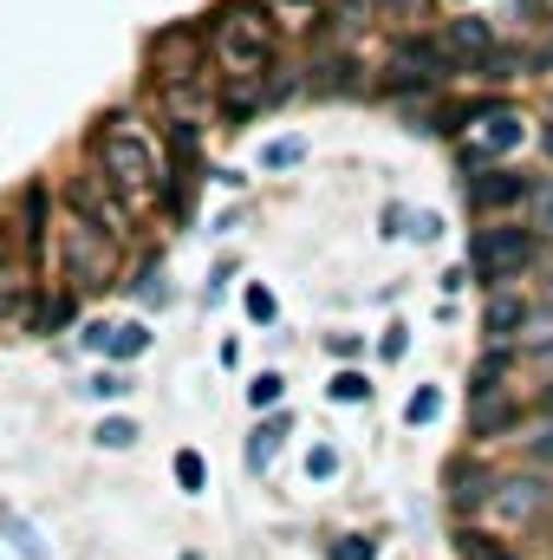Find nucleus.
Masks as SVG:
<instances>
[{
	"instance_id": "nucleus-8",
	"label": "nucleus",
	"mask_w": 553,
	"mask_h": 560,
	"mask_svg": "<svg viewBox=\"0 0 553 560\" xmlns=\"http://www.w3.org/2000/svg\"><path fill=\"white\" fill-rule=\"evenodd\" d=\"M489 509H495L502 528H534V522L553 515V482L548 476H508V482H495Z\"/></svg>"
},
{
	"instance_id": "nucleus-19",
	"label": "nucleus",
	"mask_w": 553,
	"mask_h": 560,
	"mask_svg": "<svg viewBox=\"0 0 553 560\" xmlns=\"http://www.w3.org/2000/svg\"><path fill=\"white\" fill-rule=\"evenodd\" d=\"M326 392H332V405H365V398H372V385H365V372H339V378H332Z\"/></svg>"
},
{
	"instance_id": "nucleus-26",
	"label": "nucleus",
	"mask_w": 553,
	"mask_h": 560,
	"mask_svg": "<svg viewBox=\"0 0 553 560\" xmlns=\"http://www.w3.org/2000/svg\"><path fill=\"white\" fill-rule=\"evenodd\" d=\"M306 476H313V482H332V476H339V450H326V443L306 450Z\"/></svg>"
},
{
	"instance_id": "nucleus-31",
	"label": "nucleus",
	"mask_w": 553,
	"mask_h": 560,
	"mask_svg": "<svg viewBox=\"0 0 553 560\" xmlns=\"http://www.w3.org/2000/svg\"><path fill=\"white\" fill-rule=\"evenodd\" d=\"M92 392H98V398H125V392H131V385H125V378H118V372H98V378H92Z\"/></svg>"
},
{
	"instance_id": "nucleus-17",
	"label": "nucleus",
	"mask_w": 553,
	"mask_h": 560,
	"mask_svg": "<svg viewBox=\"0 0 553 560\" xmlns=\"http://www.w3.org/2000/svg\"><path fill=\"white\" fill-rule=\"evenodd\" d=\"M105 352H111V359H143V352H150V326H138V319H131V326H111Z\"/></svg>"
},
{
	"instance_id": "nucleus-18",
	"label": "nucleus",
	"mask_w": 553,
	"mask_h": 560,
	"mask_svg": "<svg viewBox=\"0 0 553 560\" xmlns=\"http://www.w3.org/2000/svg\"><path fill=\"white\" fill-rule=\"evenodd\" d=\"M456 548H462V560H515L502 541H489V535H475V528H462V535H456Z\"/></svg>"
},
{
	"instance_id": "nucleus-11",
	"label": "nucleus",
	"mask_w": 553,
	"mask_h": 560,
	"mask_svg": "<svg viewBox=\"0 0 553 560\" xmlns=\"http://www.w3.org/2000/svg\"><path fill=\"white\" fill-rule=\"evenodd\" d=\"M26 261L33 255H7L0 261V326H13V319L33 313V268Z\"/></svg>"
},
{
	"instance_id": "nucleus-4",
	"label": "nucleus",
	"mask_w": 553,
	"mask_h": 560,
	"mask_svg": "<svg viewBox=\"0 0 553 560\" xmlns=\"http://www.w3.org/2000/svg\"><path fill=\"white\" fill-rule=\"evenodd\" d=\"M449 66H456V59L443 52V39H430V33H404V39H391L385 85H391V92H430Z\"/></svg>"
},
{
	"instance_id": "nucleus-32",
	"label": "nucleus",
	"mask_w": 553,
	"mask_h": 560,
	"mask_svg": "<svg viewBox=\"0 0 553 560\" xmlns=\"http://www.w3.org/2000/svg\"><path fill=\"white\" fill-rule=\"evenodd\" d=\"M404 235H416V242H436V235H443V222H436V215H411V229H404Z\"/></svg>"
},
{
	"instance_id": "nucleus-1",
	"label": "nucleus",
	"mask_w": 553,
	"mask_h": 560,
	"mask_svg": "<svg viewBox=\"0 0 553 560\" xmlns=\"http://www.w3.org/2000/svg\"><path fill=\"white\" fill-rule=\"evenodd\" d=\"M274 46H280V26L261 0H228V7L209 13V52L222 59L228 79H268Z\"/></svg>"
},
{
	"instance_id": "nucleus-21",
	"label": "nucleus",
	"mask_w": 553,
	"mask_h": 560,
	"mask_svg": "<svg viewBox=\"0 0 553 560\" xmlns=\"http://www.w3.org/2000/svg\"><path fill=\"white\" fill-rule=\"evenodd\" d=\"M176 482H183V489H189V495H196V489H202V482H209V463H202V456H196V450H176Z\"/></svg>"
},
{
	"instance_id": "nucleus-23",
	"label": "nucleus",
	"mask_w": 553,
	"mask_h": 560,
	"mask_svg": "<svg viewBox=\"0 0 553 560\" xmlns=\"http://www.w3.org/2000/svg\"><path fill=\"white\" fill-rule=\"evenodd\" d=\"M98 443H105V450H131V443H138V423L131 418H105L98 423Z\"/></svg>"
},
{
	"instance_id": "nucleus-22",
	"label": "nucleus",
	"mask_w": 553,
	"mask_h": 560,
	"mask_svg": "<svg viewBox=\"0 0 553 560\" xmlns=\"http://www.w3.org/2000/svg\"><path fill=\"white\" fill-rule=\"evenodd\" d=\"M372 13H378V0H339V7H332V20H339L345 33H358V26H372Z\"/></svg>"
},
{
	"instance_id": "nucleus-3",
	"label": "nucleus",
	"mask_w": 553,
	"mask_h": 560,
	"mask_svg": "<svg viewBox=\"0 0 553 560\" xmlns=\"http://www.w3.org/2000/svg\"><path fill=\"white\" fill-rule=\"evenodd\" d=\"M449 131H462V156H469V163H495V156L521 150V138H528L521 112H508V105H475V112H456V125H449Z\"/></svg>"
},
{
	"instance_id": "nucleus-6",
	"label": "nucleus",
	"mask_w": 553,
	"mask_h": 560,
	"mask_svg": "<svg viewBox=\"0 0 553 560\" xmlns=\"http://www.w3.org/2000/svg\"><path fill=\"white\" fill-rule=\"evenodd\" d=\"M66 275H72V287H105L118 275V235H105L98 222L72 215L66 222Z\"/></svg>"
},
{
	"instance_id": "nucleus-16",
	"label": "nucleus",
	"mask_w": 553,
	"mask_h": 560,
	"mask_svg": "<svg viewBox=\"0 0 553 560\" xmlns=\"http://www.w3.org/2000/svg\"><path fill=\"white\" fill-rule=\"evenodd\" d=\"M280 436H286V418H268L255 436H248V469H268V463H274Z\"/></svg>"
},
{
	"instance_id": "nucleus-2",
	"label": "nucleus",
	"mask_w": 553,
	"mask_h": 560,
	"mask_svg": "<svg viewBox=\"0 0 553 560\" xmlns=\"http://www.w3.org/2000/svg\"><path fill=\"white\" fill-rule=\"evenodd\" d=\"M92 156H98V170L118 183V196H125L131 209H143V202L163 189V163H156V150L143 143V131L125 112H111V118L92 131Z\"/></svg>"
},
{
	"instance_id": "nucleus-20",
	"label": "nucleus",
	"mask_w": 553,
	"mask_h": 560,
	"mask_svg": "<svg viewBox=\"0 0 553 560\" xmlns=\"http://www.w3.org/2000/svg\"><path fill=\"white\" fill-rule=\"evenodd\" d=\"M299 156H306V143L299 138H274L268 150H261V170H293Z\"/></svg>"
},
{
	"instance_id": "nucleus-7",
	"label": "nucleus",
	"mask_w": 553,
	"mask_h": 560,
	"mask_svg": "<svg viewBox=\"0 0 553 560\" xmlns=\"http://www.w3.org/2000/svg\"><path fill=\"white\" fill-rule=\"evenodd\" d=\"M521 268H534V229L495 222V229L475 235V275L482 280H515Z\"/></svg>"
},
{
	"instance_id": "nucleus-5",
	"label": "nucleus",
	"mask_w": 553,
	"mask_h": 560,
	"mask_svg": "<svg viewBox=\"0 0 553 560\" xmlns=\"http://www.w3.org/2000/svg\"><path fill=\"white\" fill-rule=\"evenodd\" d=\"M66 209L72 215H85V222H98L105 235H131V202L118 196V183L105 176V170H85V176H66Z\"/></svg>"
},
{
	"instance_id": "nucleus-12",
	"label": "nucleus",
	"mask_w": 553,
	"mask_h": 560,
	"mask_svg": "<svg viewBox=\"0 0 553 560\" xmlns=\"http://www.w3.org/2000/svg\"><path fill=\"white\" fill-rule=\"evenodd\" d=\"M528 196H534V183L515 176V170H489V176H475V202H482V209H515V202H528Z\"/></svg>"
},
{
	"instance_id": "nucleus-15",
	"label": "nucleus",
	"mask_w": 553,
	"mask_h": 560,
	"mask_svg": "<svg viewBox=\"0 0 553 560\" xmlns=\"http://www.w3.org/2000/svg\"><path fill=\"white\" fill-rule=\"evenodd\" d=\"M482 326H489V339H515V332L528 326V306H521L515 293H495L489 313H482Z\"/></svg>"
},
{
	"instance_id": "nucleus-30",
	"label": "nucleus",
	"mask_w": 553,
	"mask_h": 560,
	"mask_svg": "<svg viewBox=\"0 0 553 560\" xmlns=\"http://www.w3.org/2000/svg\"><path fill=\"white\" fill-rule=\"evenodd\" d=\"M378 352H385V359H391V365H398V359H404V352H411V339H404V326H391V332H385V346H378Z\"/></svg>"
},
{
	"instance_id": "nucleus-25",
	"label": "nucleus",
	"mask_w": 553,
	"mask_h": 560,
	"mask_svg": "<svg viewBox=\"0 0 553 560\" xmlns=\"http://www.w3.org/2000/svg\"><path fill=\"white\" fill-rule=\"evenodd\" d=\"M521 450H528V463H553V418L534 423V430L521 436Z\"/></svg>"
},
{
	"instance_id": "nucleus-34",
	"label": "nucleus",
	"mask_w": 553,
	"mask_h": 560,
	"mask_svg": "<svg viewBox=\"0 0 553 560\" xmlns=\"http://www.w3.org/2000/svg\"><path fill=\"white\" fill-rule=\"evenodd\" d=\"M541 229L553 235V189H541Z\"/></svg>"
},
{
	"instance_id": "nucleus-24",
	"label": "nucleus",
	"mask_w": 553,
	"mask_h": 560,
	"mask_svg": "<svg viewBox=\"0 0 553 560\" xmlns=\"http://www.w3.org/2000/svg\"><path fill=\"white\" fill-rule=\"evenodd\" d=\"M436 411H443V392H436V385H423L411 405H404V423H430Z\"/></svg>"
},
{
	"instance_id": "nucleus-35",
	"label": "nucleus",
	"mask_w": 553,
	"mask_h": 560,
	"mask_svg": "<svg viewBox=\"0 0 553 560\" xmlns=\"http://www.w3.org/2000/svg\"><path fill=\"white\" fill-rule=\"evenodd\" d=\"M391 7H398V13H423V7H430V0H391Z\"/></svg>"
},
{
	"instance_id": "nucleus-9",
	"label": "nucleus",
	"mask_w": 553,
	"mask_h": 560,
	"mask_svg": "<svg viewBox=\"0 0 553 560\" xmlns=\"http://www.w3.org/2000/svg\"><path fill=\"white\" fill-rule=\"evenodd\" d=\"M196 52H202V33L196 26H163L150 39V72L163 85H183V79H196Z\"/></svg>"
},
{
	"instance_id": "nucleus-27",
	"label": "nucleus",
	"mask_w": 553,
	"mask_h": 560,
	"mask_svg": "<svg viewBox=\"0 0 553 560\" xmlns=\"http://www.w3.org/2000/svg\"><path fill=\"white\" fill-rule=\"evenodd\" d=\"M280 392H286V385H280V372H261V378L248 385V398H255L261 411H274V405H280Z\"/></svg>"
},
{
	"instance_id": "nucleus-36",
	"label": "nucleus",
	"mask_w": 553,
	"mask_h": 560,
	"mask_svg": "<svg viewBox=\"0 0 553 560\" xmlns=\"http://www.w3.org/2000/svg\"><path fill=\"white\" fill-rule=\"evenodd\" d=\"M541 280H548V293H553V248L541 255Z\"/></svg>"
},
{
	"instance_id": "nucleus-28",
	"label": "nucleus",
	"mask_w": 553,
	"mask_h": 560,
	"mask_svg": "<svg viewBox=\"0 0 553 560\" xmlns=\"http://www.w3.org/2000/svg\"><path fill=\"white\" fill-rule=\"evenodd\" d=\"M248 319L255 326H274V293L268 287H248Z\"/></svg>"
},
{
	"instance_id": "nucleus-10",
	"label": "nucleus",
	"mask_w": 553,
	"mask_h": 560,
	"mask_svg": "<svg viewBox=\"0 0 553 560\" xmlns=\"http://www.w3.org/2000/svg\"><path fill=\"white\" fill-rule=\"evenodd\" d=\"M443 52H449L462 72H475V66L495 52V26H489V20H475V13H462V20H449V26H443Z\"/></svg>"
},
{
	"instance_id": "nucleus-14",
	"label": "nucleus",
	"mask_w": 553,
	"mask_h": 560,
	"mask_svg": "<svg viewBox=\"0 0 553 560\" xmlns=\"http://www.w3.org/2000/svg\"><path fill=\"white\" fill-rule=\"evenodd\" d=\"M508 423H515V405H508V392H502V385L475 392V418H469V430H475V436H489V430H508Z\"/></svg>"
},
{
	"instance_id": "nucleus-39",
	"label": "nucleus",
	"mask_w": 553,
	"mask_h": 560,
	"mask_svg": "<svg viewBox=\"0 0 553 560\" xmlns=\"http://www.w3.org/2000/svg\"><path fill=\"white\" fill-rule=\"evenodd\" d=\"M548 156H553V118H548Z\"/></svg>"
},
{
	"instance_id": "nucleus-13",
	"label": "nucleus",
	"mask_w": 553,
	"mask_h": 560,
	"mask_svg": "<svg viewBox=\"0 0 553 560\" xmlns=\"http://www.w3.org/2000/svg\"><path fill=\"white\" fill-rule=\"evenodd\" d=\"M495 495V476L482 469V463H456L449 469V502L456 509H475V502H489Z\"/></svg>"
},
{
	"instance_id": "nucleus-38",
	"label": "nucleus",
	"mask_w": 553,
	"mask_h": 560,
	"mask_svg": "<svg viewBox=\"0 0 553 560\" xmlns=\"http://www.w3.org/2000/svg\"><path fill=\"white\" fill-rule=\"evenodd\" d=\"M541 365L553 372V339H541Z\"/></svg>"
},
{
	"instance_id": "nucleus-40",
	"label": "nucleus",
	"mask_w": 553,
	"mask_h": 560,
	"mask_svg": "<svg viewBox=\"0 0 553 560\" xmlns=\"http://www.w3.org/2000/svg\"><path fill=\"white\" fill-rule=\"evenodd\" d=\"M548 52H553V46H548Z\"/></svg>"
},
{
	"instance_id": "nucleus-37",
	"label": "nucleus",
	"mask_w": 553,
	"mask_h": 560,
	"mask_svg": "<svg viewBox=\"0 0 553 560\" xmlns=\"http://www.w3.org/2000/svg\"><path fill=\"white\" fill-rule=\"evenodd\" d=\"M521 7H528V13H548V20H553V0H521Z\"/></svg>"
},
{
	"instance_id": "nucleus-33",
	"label": "nucleus",
	"mask_w": 553,
	"mask_h": 560,
	"mask_svg": "<svg viewBox=\"0 0 553 560\" xmlns=\"http://www.w3.org/2000/svg\"><path fill=\"white\" fill-rule=\"evenodd\" d=\"M105 339H111V326H105V319H92V326H85V346H92V352H105Z\"/></svg>"
},
{
	"instance_id": "nucleus-29",
	"label": "nucleus",
	"mask_w": 553,
	"mask_h": 560,
	"mask_svg": "<svg viewBox=\"0 0 553 560\" xmlns=\"http://www.w3.org/2000/svg\"><path fill=\"white\" fill-rule=\"evenodd\" d=\"M332 560H378V548H372L365 535H345V541L332 548Z\"/></svg>"
}]
</instances>
